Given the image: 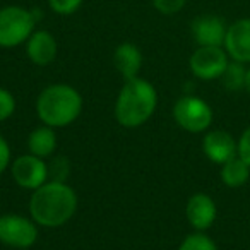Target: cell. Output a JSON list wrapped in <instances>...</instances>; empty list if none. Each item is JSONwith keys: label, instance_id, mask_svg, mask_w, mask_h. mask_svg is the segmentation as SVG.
<instances>
[{"label": "cell", "instance_id": "cell-2", "mask_svg": "<svg viewBox=\"0 0 250 250\" xmlns=\"http://www.w3.org/2000/svg\"><path fill=\"white\" fill-rule=\"evenodd\" d=\"M158 106L156 87L143 77L127 79L115 100V118L125 129L144 125Z\"/></svg>", "mask_w": 250, "mask_h": 250}, {"label": "cell", "instance_id": "cell-15", "mask_svg": "<svg viewBox=\"0 0 250 250\" xmlns=\"http://www.w3.org/2000/svg\"><path fill=\"white\" fill-rule=\"evenodd\" d=\"M28 149L31 154L38 158H50L57 149V134L53 127L48 125H40L29 134L28 137Z\"/></svg>", "mask_w": 250, "mask_h": 250}, {"label": "cell", "instance_id": "cell-17", "mask_svg": "<svg viewBox=\"0 0 250 250\" xmlns=\"http://www.w3.org/2000/svg\"><path fill=\"white\" fill-rule=\"evenodd\" d=\"M245 79H247V69L243 67L242 62H236V60H231L228 63V67H226L221 76L223 86L228 91L245 89Z\"/></svg>", "mask_w": 250, "mask_h": 250}, {"label": "cell", "instance_id": "cell-5", "mask_svg": "<svg viewBox=\"0 0 250 250\" xmlns=\"http://www.w3.org/2000/svg\"><path fill=\"white\" fill-rule=\"evenodd\" d=\"M173 118L182 129L192 134L204 132L212 124V110L202 98L182 96L173 106Z\"/></svg>", "mask_w": 250, "mask_h": 250}, {"label": "cell", "instance_id": "cell-16", "mask_svg": "<svg viewBox=\"0 0 250 250\" xmlns=\"http://www.w3.org/2000/svg\"><path fill=\"white\" fill-rule=\"evenodd\" d=\"M250 178V167L236 154L225 165H221V180L226 187L238 188L249 182Z\"/></svg>", "mask_w": 250, "mask_h": 250}, {"label": "cell", "instance_id": "cell-10", "mask_svg": "<svg viewBox=\"0 0 250 250\" xmlns=\"http://www.w3.org/2000/svg\"><path fill=\"white\" fill-rule=\"evenodd\" d=\"M225 50L231 60L250 63V18H243L228 26Z\"/></svg>", "mask_w": 250, "mask_h": 250}, {"label": "cell", "instance_id": "cell-7", "mask_svg": "<svg viewBox=\"0 0 250 250\" xmlns=\"http://www.w3.org/2000/svg\"><path fill=\"white\" fill-rule=\"evenodd\" d=\"M228 63V53L223 46H199L188 60L192 74L202 81L221 79Z\"/></svg>", "mask_w": 250, "mask_h": 250}, {"label": "cell", "instance_id": "cell-6", "mask_svg": "<svg viewBox=\"0 0 250 250\" xmlns=\"http://www.w3.org/2000/svg\"><path fill=\"white\" fill-rule=\"evenodd\" d=\"M38 240V225L21 214L0 216V242L14 249H29Z\"/></svg>", "mask_w": 250, "mask_h": 250}, {"label": "cell", "instance_id": "cell-23", "mask_svg": "<svg viewBox=\"0 0 250 250\" xmlns=\"http://www.w3.org/2000/svg\"><path fill=\"white\" fill-rule=\"evenodd\" d=\"M11 167V146L0 136V175Z\"/></svg>", "mask_w": 250, "mask_h": 250}, {"label": "cell", "instance_id": "cell-3", "mask_svg": "<svg viewBox=\"0 0 250 250\" xmlns=\"http://www.w3.org/2000/svg\"><path fill=\"white\" fill-rule=\"evenodd\" d=\"M83 111V96L69 84H50L36 100V115L48 127L60 129L74 124Z\"/></svg>", "mask_w": 250, "mask_h": 250}, {"label": "cell", "instance_id": "cell-18", "mask_svg": "<svg viewBox=\"0 0 250 250\" xmlns=\"http://www.w3.org/2000/svg\"><path fill=\"white\" fill-rule=\"evenodd\" d=\"M178 250H218V247L204 231H195L185 236Z\"/></svg>", "mask_w": 250, "mask_h": 250}, {"label": "cell", "instance_id": "cell-8", "mask_svg": "<svg viewBox=\"0 0 250 250\" xmlns=\"http://www.w3.org/2000/svg\"><path fill=\"white\" fill-rule=\"evenodd\" d=\"M11 173L16 184L26 190H36L43 184H46L50 177L48 165L45 163V160L31 153L16 158L11 165Z\"/></svg>", "mask_w": 250, "mask_h": 250}, {"label": "cell", "instance_id": "cell-20", "mask_svg": "<svg viewBox=\"0 0 250 250\" xmlns=\"http://www.w3.org/2000/svg\"><path fill=\"white\" fill-rule=\"evenodd\" d=\"M48 5L55 14L70 16L83 5V0H48Z\"/></svg>", "mask_w": 250, "mask_h": 250}, {"label": "cell", "instance_id": "cell-9", "mask_svg": "<svg viewBox=\"0 0 250 250\" xmlns=\"http://www.w3.org/2000/svg\"><path fill=\"white\" fill-rule=\"evenodd\" d=\"M192 36L199 46H223L228 26L219 16L204 14L192 21Z\"/></svg>", "mask_w": 250, "mask_h": 250}, {"label": "cell", "instance_id": "cell-4", "mask_svg": "<svg viewBox=\"0 0 250 250\" xmlns=\"http://www.w3.org/2000/svg\"><path fill=\"white\" fill-rule=\"evenodd\" d=\"M38 11H28L19 5L0 9V46L14 48L29 40L38 22Z\"/></svg>", "mask_w": 250, "mask_h": 250}, {"label": "cell", "instance_id": "cell-14", "mask_svg": "<svg viewBox=\"0 0 250 250\" xmlns=\"http://www.w3.org/2000/svg\"><path fill=\"white\" fill-rule=\"evenodd\" d=\"M113 65L125 81L139 77L141 67H143V53L134 43H120L115 48Z\"/></svg>", "mask_w": 250, "mask_h": 250}, {"label": "cell", "instance_id": "cell-19", "mask_svg": "<svg viewBox=\"0 0 250 250\" xmlns=\"http://www.w3.org/2000/svg\"><path fill=\"white\" fill-rule=\"evenodd\" d=\"M16 111V98L5 87H0V122H5L14 115Z\"/></svg>", "mask_w": 250, "mask_h": 250}, {"label": "cell", "instance_id": "cell-21", "mask_svg": "<svg viewBox=\"0 0 250 250\" xmlns=\"http://www.w3.org/2000/svg\"><path fill=\"white\" fill-rule=\"evenodd\" d=\"M187 0H153V5L158 12L165 16H173L185 7Z\"/></svg>", "mask_w": 250, "mask_h": 250}, {"label": "cell", "instance_id": "cell-11", "mask_svg": "<svg viewBox=\"0 0 250 250\" xmlns=\"http://www.w3.org/2000/svg\"><path fill=\"white\" fill-rule=\"evenodd\" d=\"M185 216L195 231H206L216 221L218 208H216V202L212 201L211 195L204 194V192H197L187 201Z\"/></svg>", "mask_w": 250, "mask_h": 250}, {"label": "cell", "instance_id": "cell-12", "mask_svg": "<svg viewBox=\"0 0 250 250\" xmlns=\"http://www.w3.org/2000/svg\"><path fill=\"white\" fill-rule=\"evenodd\" d=\"M202 151L209 161L225 165L238 154V143L225 130H209L202 141Z\"/></svg>", "mask_w": 250, "mask_h": 250}, {"label": "cell", "instance_id": "cell-22", "mask_svg": "<svg viewBox=\"0 0 250 250\" xmlns=\"http://www.w3.org/2000/svg\"><path fill=\"white\" fill-rule=\"evenodd\" d=\"M238 156L250 167V127L243 130L238 139Z\"/></svg>", "mask_w": 250, "mask_h": 250}, {"label": "cell", "instance_id": "cell-13", "mask_svg": "<svg viewBox=\"0 0 250 250\" xmlns=\"http://www.w3.org/2000/svg\"><path fill=\"white\" fill-rule=\"evenodd\" d=\"M57 50H59V46H57L55 36L45 29L35 31L26 42V52H28L29 60L40 67L50 65L55 60Z\"/></svg>", "mask_w": 250, "mask_h": 250}, {"label": "cell", "instance_id": "cell-24", "mask_svg": "<svg viewBox=\"0 0 250 250\" xmlns=\"http://www.w3.org/2000/svg\"><path fill=\"white\" fill-rule=\"evenodd\" d=\"M245 89L250 94V69H247V79H245Z\"/></svg>", "mask_w": 250, "mask_h": 250}, {"label": "cell", "instance_id": "cell-1", "mask_svg": "<svg viewBox=\"0 0 250 250\" xmlns=\"http://www.w3.org/2000/svg\"><path fill=\"white\" fill-rule=\"evenodd\" d=\"M77 211V194L70 185L60 180H48L33 190L29 212L35 223L43 228H60Z\"/></svg>", "mask_w": 250, "mask_h": 250}]
</instances>
